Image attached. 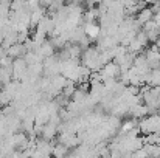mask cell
<instances>
[{"label": "cell", "mask_w": 160, "mask_h": 158, "mask_svg": "<svg viewBox=\"0 0 160 158\" xmlns=\"http://www.w3.org/2000/svg\"><path fill=\"white\" fill-rule=\"evenodd\" d=\"M152 17H154V12L151 11V8H143L142 11H138V12H137L135 20H137V23H138L140 26H143L146 22L152 20Z\"/></svg>", "instance_id": "6da1fadb"}, {"label": "cell", "mask_w": 160, "mask_h": 158, "mask_svg": "<svg viewBox=\"0 0 160 158\" xmlns=\"http://www.w3.org/2000/svg\"><path fill=\"white\" fill-rule=\"evenodd\" d=\"M52 155L54 158H64L65 155H68V147H65L64 144H56L53 149H52Z\"/></svg>", "instance_id": "7a4b0ae2"}]
</instances>
